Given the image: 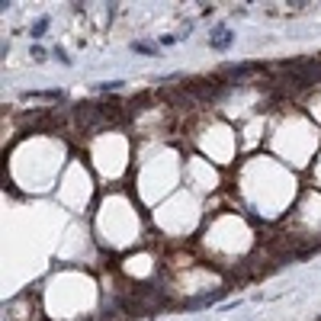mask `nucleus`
Returning <instances> with one entry per match:
<instances>
[{"label":"nucleus","mask_w":321,"mask_h":321,"mask_svg":"<svg viewBox=\"0 0 321 321\" xmlns=\"http://www.w3.org/2000/svg\"><path fill=\"white\" fill-rule=\"evenodd\" d=\"M45 26H48V20L42 16V20L36 23V29H32V39H42V36H45Z\"/></svg>","instance_id":"obj_2"},{"label":"nucleus","mask_w":321,"mask_h":321,"mask_svg":"<svg viewBox=\"0 0 321 321\" xmlns=\"http://www.w3.org/2000/svg\"><path fill=\"white\" fill-rule=\"evenodd\" d=\"M209 42H212V48H228L231 45V32L228 29H219V32H212Z\"/></svg>","instance_id":"obj_1"},{"label":"nucleus","mask_w":321,"mask_h":321,"mask_svg":"<svg viewBox=\"0 0 321 321\" xmlns=\"http://www.w3.org/2000/svg\"><path fill=\"white\" fill-rule=\"evenodd\" d=\"M122 87V80H109V84H100V90H119Z\"/></svg>","instance_id":"obj_3"}]
</instances>
